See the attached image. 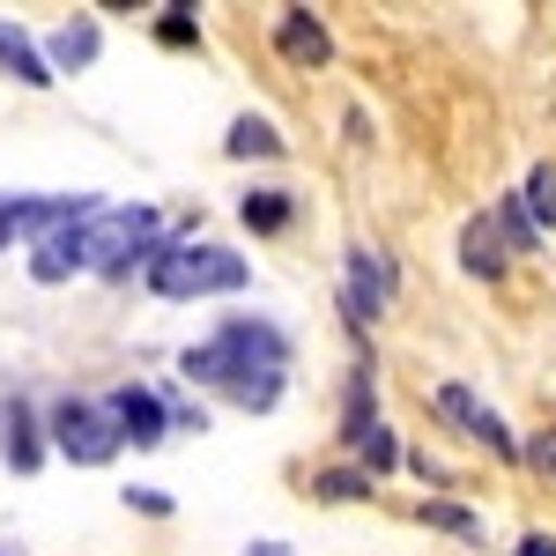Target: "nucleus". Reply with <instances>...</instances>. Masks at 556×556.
Returning <instances> with one entry per match:
<instances>
[{
  "instance_id": "1",
  "label": "nucleus",
  "mask_w": 556,
  "mask_h": 556,
  "mask_svg": "<svg viewBox=\"0 0 556 556\" xmlns=\"http://www.w3.org/2000/svg\"><path fill=\"white\" fill-rule=\"evenodd\" d=\"M178 371L193 386H208V393H223L230 408L267 416L282 401V386H290V334L275 319H223L208 342L186 349Z\"/></svg>"
},
{
  "instance_id": "2",
  "label": "nucleus",
  "mask_w": 556,
  "mask_h": 556,
  "mask_svg": "<svg viewBox=\"0 0 556 556\" xmlns=\"http://www.w3.org/2000/svg\"><path fill=\"white\" fill-rule=\"evenodd\" d=\"M156 253H164V215L156 208H141V201H97L83 215V267L89 275L127 282L134 267H149Z\"/></svg>"
},
{
  "instance_id": "3",
  "label": "nucleus",
  "mask_w": 556,
  "mask_h": 556,
  "mask_svg": "<svg viewBox=\"0 0 556 556\" xmlns=\"http://www.w3.org/2000/svg\"><path fill=\"white\" fill-rule=\"evenodd\" d=\"M141 275H149L156 298H230V290H245V260L223 253V245H164Z\"/></svg>"
},
{
  "instance_id": "4",
  "label": "nucleus",
  "mask_w": 556,
  "mask_h": 556,
  "mask_svg": "<svg viewBox=\"0 0 556 556\" xmlns=\"http://www.w3.org/2000/svg\"><path fill=\"white\" fill-rule=\"evenodd\" d=\"M52 445L75 460V468H104L112 453H119V430L104 416V401H83V393H67V401H52Z\"/></svg>"
},
{
  "instance_id": "5",
  "label": "nucleus",
  "mask_w": 556,
  "mask_h": 556,
  "mask_svg": "<svg viewBox=\"0 0 556 556\" xmlns=\"http://www.w3.org/2000/svg\"><path fill=\"white\" fill-rule=\"evenodd\" d=\"M89 208H97V201L83 193V208L67 215V223H52L38 245H30V275H38V282H67V275H83V215Z\"/></svg>"
},
{
  "instance_id": "6",
  "label": "nucleus",
  "mask_w": 556,
  "mask_h": 556,
  "mask_svg": "<svg viewBox=\"0 0 556 556\" xmlns=\"http://www.w3.org/2000/svg\"><path fill=\"white\" fill-rule=\"evenodd\" d=\"M104 416H112V430H119V445H156V438L172 430L164 401H156L149 386H119V393L104 401Z\"/></svg>"
},
{
  "instance_id": "7",
  "label": "nucleus",
  "mask_w": 556,
  "mask_h": 556,
  "mask_svg": "<svg viewBox=\"0 0 556 556\" xmlns=\"http://www.w3.org/2000/svg\"><path fill=\"white\" fill-rule=\"evenodd\" d=\"M83 208V201H38V193H0V253H8V238H30L38 245L52 223H67V215Z\"/></svg>"
},
{
  "instance_id": "8",
  "label": "nucleus",
  "mask_w": 556,
  "mask_h": 556,
  "mask_svg": "<svg viewBox=\"0 0 556 556\" xmlns=\"http://www.w3.org/2000/svg\"><path fill=\"white\" fill-rule=\"evenodd\" d=\"M275 45H282L290 67H327V60H334V38H327V23H319L312 8H282V15H275Z\"/></svg>"
},
{
  "instance_id": "9",
  "label": "nucleus",
  "mask_w": 556,
  "mask_h": 556,
  "mask_svg": "<svg viewBox=\"0 0 556 556\" xmlns=\"http://www.w3.org/2000/svg\"><path fill=\"white\" fill-rule=\"evenodd\" d=\"M438 416H453V424L468 430V438H482L490 453H519L513 430H505V416H497V408H482L468 386H438Z\"/></svg>"
},
{
  "instance_id": "10",
  "label": "nucleus",
  "mask_w": 556,
  "mask_h": 556,
  "mask_svg": "<svg viewBox=\"0 0 556 556\" xmlns=\"http://www.w3.org/2000/svg\"><path fill=\"white\" fill-rule=\"evenodd\" d=\"M386 290H393V275H386V260H371L364 245L349 253V319L364 327V319H379L386 312Z\"/></svg>"
},
{
  "instance_id": "11",
  "label": "nucleus",
  "mask_w": 556,
  "mask_h": 556,
  "mask_svg": "<svg viewBox=\"0 0 556 556\" xmlns=\"http://www.w3.org/2000/svg\"><path fill=\"white\" fill-rule=\"evenodd\" d=\"M0 453H8V468H23V475L45 460V438H38L30 401H8V408H0Z\"/></svg>"
},
{
  "instance_id": "12",
  "label": "nucleus",
  "mask_w": 556,
  "mask_h": 556,
  "mask_svg": "<svg viewBox=\"0 0 556 556\" xmlns=\"http://www.w3.org/2000/svg\"><path fill=\"white\" fill-rule=\"evenodd\" d=\"M0 75H8V83H23V89H45V83H52L38 38H30V30H15V23H0Z\"/></svg>"
},
{
  "instance_id": "13",
  "label": "nucleus",
  "mask_w": 556,
  "mask_h": 556,
  "mask_svg": "<svg viewBox=\"0 0 556 556\" xmlns=\"http://www.w3.org/2000/svg\"><path fill=\"white\" fill-rule=\"evenodd\" d=\"M89 60H97V23H60L52 45H45V67H52V75H75Z\"/></svg>"
},
{
  "instance_id": "14",
  "label": "nucleus",
  "mask_w": 556,
  "mask_h": 556,
  "mask_svg": "<svg viewBox=\"0 0 556 556\" xmlns=\"http://www.w3.org/2000/svg\"><path fill=\"white\" fill-rule=\"evenodd\" d=\"M460 260H468V275H497L505 267V245H497V223L490 215H475L468 230H460Z\"/></svg>"
},
{
  "instance_id": "15",
  "label": "nucleus",
  "mask_w": 556,
  "mask_h": 556,
  "mask_svg": "<svg viewBox=\"0 0 556 556\" xmlns=\"http://www.w3.org/2000/svg\"><path fill=\"white\" fill-rule=\"evenodd\" d=\"M230 156H282V134L267 127V119H238L230 127Z\"/></svg>"
},
{
  "instance_id": "16",
  "label": "nucleus",
  "mask_w": 556,
  "mask_h": 556,
  "mask_svg": "<svg viewBox=\"0 0 556 556\" xmlns=\"http://www.w3.org/2000/svg\"><path fill=\"white\" fill-rule=\"evenodd\" d=\"M245 223H253V230H282V223H290V193H282V186L245 193Z\"/></svg>"
},
{
  "instance_id": "17",
  "label": "nucleus",
  "mask_w": 556,
  "mask_h": 556,
  "mask_svg": "<svg viewBox=\"0 0 556 556\" xmlns=\"http://www.w3.org/2000/svg\"><path fill=\"white\" fill-rule=\"evenodd\" d=\"M356 460H364L371 475H386L393 460H401V445H393V430H386V424H371L364 438H356Z\"/></svg>"
},
{
  "instance_id": "18",
  "label": "nucleus",
  "mask_w": 556,
  "mask_h": 556,
  "mask_svg": "<svg viewBox=\"0 0 556 556\" xmlns=\"http://www.w3.org/2000/svg\"><path fill=\"white\" fill-rule=\"evenodd\" d=\"M527 208H534V223H556V172L549 164L527 172Z\"/></svg>"
},
{
  "instance_id": "19",
  "label": "nucleus",
  "mask_w": 556,
  "mask_h": 556,
  "mask_svg": "<svg viewBox=\"0 0 556 556\" xmlns=\"http://www.w3.org/2000/svg\"><path fill=\"white\" fill-rule=\"evenodd\" d=\"M497 230L513 238V253H534V223L519 215V201H497Z\"/></svg>"
},
{
  "instance_id": "20",
  "label": "nucleus",
  "mask_w": 556,
  "mask_h": 556,
  "mask_svg": "<svg viewBox=\"0 0 556 556\" xmlns=\"http://www.w3.org/2000/svg\"><path fill=\"white\" fill-rule=\"evenodd\" d=\"M156 38H164V45H193V38H201V30H193V8H164Z\"/></svg>"
},
{
  "instance_id": "21",
  "label": "nucleus",
  "mask_w": 556,
  "mask_h": 556,
  "mask_svg": "<svg viewBox=\"0 0 556 556\" xmlns=\"http://www.w3.org/2000/svg\"><path fill=\"white\" fill-rule=\"evenodd\" d=\"M430 527H453V534H475V513H460V505H424Z\"/></svg>"
},
{
  "instance_id": "22",
  "label": "nucleus",
  "mask_w": 556,
  "mask_h": 556,
  "mask_svg": "<svg viewBox=\"0 0 556 556\" xmlns=\"http://www.w3.org/2000/svg\"><path fill=\"white\" fill-rule=\"evenodd\" d=\"M319 490H327V497H371L364 475H319Z\"/></svg>"
},
{
  "instance_id": "23",
  "label": "nucleus",
  "mask_w": 556,
  "mask_h": 556,
  "mask_svg": "<svg viewBox=\"0 0 556 556\" xmlns=\"http://www.w3.org/2000/svg\"><path fill=\"white\" fill-rule=\"evenodd\" d=\"M527 460H534V468H542V475H556V430H542V438L527 445Z\"/></svg>"
},
{
  "instance_id": "24",
  "label": "nucleus",
  "mask_w": 556,
  "mask_h": 556,
  "mask_svg": "<svg viewBox=\"0 0 556 556\" xmlns=\"http://www.w3.org/2000/svg\"><path fill=\"white\" fill-rule=\"evenodd\" d=\"M519 556H556V534H527V542H519Z\"/></svg>"
},
{
  "instance_id": "25",
  "label": "nucleus",
  "mask_w": 556,
  "mask_h": 556,
  "mask_svg": "<svg viewBox=\"0 0 556 556\" xmlns=\"http://www.w3.org/2000/svg\"><path fill=\"white\" fill-rule=\"evenodd\" d=\"M245 556H298V549H282V542H253Z\"/></svg>"
},
{
  "instance_id": "26",
  "label": "nucleus",
  "mask_w": 556,
  "mask_h": 556,
  "mask_svg": "<svg viewBox=\"0 0 556 556\" xmlns=\"http://www.w3.org/2000/svg\"><path fill=\"white\" fill-rule=\"evenodd\" d=\"M0 556H8V549H0Z\"/></svg>"
}]
</instances>
